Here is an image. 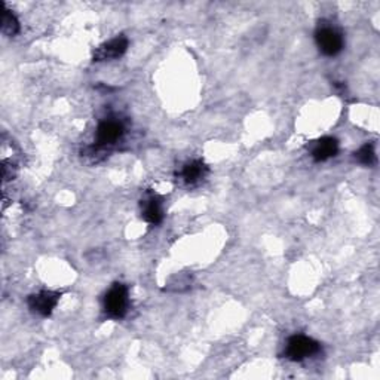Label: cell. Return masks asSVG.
Masks as SVG:
<instances>
[{
    "label": "cell",
    "instance_id": "8",
    "mask_svg": "<svg viewBox=\"0 0 380 380\" xmlns=\"http://www.w3.org/2000/svg\"><path fill=\"white\" fill-rule=\"evenodd\" d=\"M141 214L147 223L159 224L163 219L162 200L156 195H149L141 200Z\"/></svg>",
    "mask_w": 380,
    "mask_h": 380
},
{
    "label": "cell",
    "instance_id": "10",
    "mask_svg": "<svg viewBox=\"0 0 380 380\" xmlns=\"http://www.w3.org/2000/svg\"><path fill=\"white\" fill-rule=\"evenodd\" d=\"M2 31L5 36H9V38H14V36L18 34L20 31L18 18L6 8L3 9V17H2Z\"/></svg>",
    "mask_w": 380,
    "mask_h": 380
},
{
    "label": "cell",
    "instance_id": "2",
    "mask_svg": "<svg viewBox=\"0 0 380 380\" xmlns=\"http://www.w3.org/2000/svg\"><path fill=\"white\" fill-rule=\"evenodd\" d=\"M103 307L107 316L113 319H122L129 307V291L126 285L121 282L113 284L110 290L104 295Z\"/></svg>",
    "mask_w": 380,
    "mask_h": 380
},
{
    "label": "cell",
    "instance_id": "1",
    "mask_svg": "<svg viewBox=\"0 0 380 380\" xmlns=\"http://www.w3.org/2000/svg\"><path fill=\"white\" fill-rule=\"evenodd\" d=\"M125 134V125L117 117H107L98 124L97 134H95V146L92 147L95 152H105L109 147L115 146L116 142L121 140Z\"/></svg>",
    "mask_w": 380,
    "mask_h": 380
},
{
    "label": "cell",
    "instance_id": "11",
    "mask_svg": "<svg viewBox=\"0 0 380 380\" xmlns=\"http://www.w3.org/2000/svg\"><path fill=\"white\" fill-rule=\"evenodd\" d=\"M355 158L360 163L365 165V166H372L376 163V152H374V146L370 145V142H367L364 145L358 152L355 153Z\"/></svg>",
    "mask_w": 380,
    "mask_h": 380
},
{
    "label": "cell",
    "instance_id": "9",
    "mask_svg": "<svg viewBox=\"0 0 380 380\" xmlns=\"http://www.w3.org/2000/svg\"><path fill=\"white\" fill-rule=\"evenodd\" d=\"M207 173L208 166L205 165V162L200 159H195L183 165V168L180 171V178L186 184H196L207 175Z\"/></svg>",
    "mask_w": 380,
    "mask_h": 380
},
{
    "label": "cell",
    "instance_id": "4",
    "mask_svg": "<svg viewBox=\"0 0 380 380\" xmlns=\"http://www.w3.org/2000/svg\"><path fill=\"white\" fill-rule=\"evenodd\" d=\"M321 349L319 343L314 340L312 337H307L303 335L291 336L285 344V358L290 361H303L306 358H311L315 353H318Z\"/></svg>",
    "mask_w": 380,
    "mask_h": 380
},
{
    "label": "cell",
    "instance_id": "7",
    "mask_svg": "<svg viewBox=\"0 0 380 380\" xmlns=\"http://www.w3.org/2000/svg\"><path fill=\"white\" fill-rule=\"evenodd\" d=\"M339 152V142L336 138L332 137H323L316 141L311 147V154L314 161L316 162H324L330 158H335Z\"/></svg>",
    "mask_w": 380,
    "mask_h": 380
},
{
    "label": "cell",
    "instance_id": "5",
    "mask_svg": "<svg viewBox=\"0 0 380 380\" xmlns=\"http://www.w3.org/2000/svg\"><path fill=\"white\" fill-rule=\"evenodd\" d=\"M59 299H61V293L43 290L36 294H31L27 303L34 314H38L41 316H50L57 307Z\"/></svg>",
    "mask_w": 380,
    "mask_h": 380
},
{
    "label": "cell",
    "instance_id": "6",
    "mask_svg": "<svg viewBox=\"0 0 380 380\" xmlns=\"http://www.w3.org/2000/svg\"><path fill=\"white\" fill-rule=\"evenodd\" d=\"M128 50V39L125 36H116V38L110 39L100 45L94 52V61H110V59L121 58Z\"/></svg>",
    "mask_w": 380,
    "mask_h": 380
},
{
    "label": "cell",
    "instance_id": "3",
    "mask_svg": "<svg viewBox=\"0 0 380 380\" xmlns=\"http://www.w3.org/2000/svg\"><path fill=\"white\" fill-rule=\"evenodd\" d=\"M315 41L319 48V51L323 52L327 57H335L339 52H342L344 41H343V34L340 33L339 29H336L331 24L319 22V26L315 31Z\"/></svg>",
    "mask_w": 380,
    "mask_h": 380
}]
</instances>
